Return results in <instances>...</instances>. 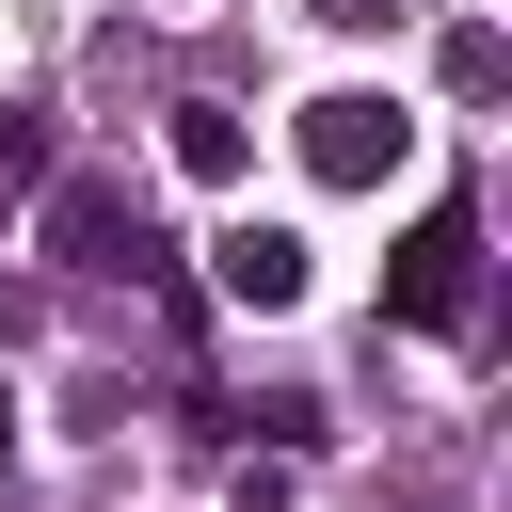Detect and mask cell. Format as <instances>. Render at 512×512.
I'll use <instances>...</instances> for the list:
<instances>
[{"label":"cell","mask_w":512,"mask_h":512,"mask_svg":"<svg viewBox=\"0 0 512 512\" xmlns=\"http://www.w3.org/2000/svg\"><path fill=\"white\" fill-rule=\"evenodd\" d=\"M32 240H48L64 272H144V288H176V256H160V208H144L112 160H48V192H32Z\"/></svg>","instance_id":"obj_1"},{"label":"cell","mask_w":512,"mask_h":512,"mask_svg":"<svg viewBox=\"0 0 512 512\" xmlns=\"http://www.w3.org/2000/svg\"><path fill=\"white\" fill-rule=\"evenodd\" d=\"M384 320H400V336H464V320H480V208H464V192L416 208V240L384 256Z\"/></svg>","instance_id":"obj_2"},{"label":"cell","mask_w":512,"mask_h":512,"mask_svg":"<svg viewBox=\"0 0 512 512\" xmlns=\"http://www.w3.org/2000/svg\"><path fill=\"white\" fill-rule=\"evenodd\" d=\"M400 160H416V112H400V96H320V112H304V176H320V192H368V176H400Z\"/></svg>","instance_id":"obj_3"},{"label":"cell","mask_w":512,"mask_h":512,"mask_svg":"<svg viewBox=\"0 0 512 512\" xmlns=\"http://www.w3.org/2000/svg\"><path fill=\"white\" fill-rule=\"evenodd\" d=\"M208 272H224V304H256V320H288V304H304V288H320V272H304V240H288V224H224V240H208Z\"/></svg>","instance_id":"obj_4"},{"label":"cell","mask_w":512,"mask_h":512,"mask_svg":"<svg viewBox=\"0 0 512 512\" xmlns=\"http://www.w3.org/2000/svg\"><path fill=\"white\" fill-rule=\"evenodd\" d=\"M176 176H208V192H240V176H256V128H240L224 96H176Z\"/></svg>","instance_id":"obj_5"},{"label":"cell","mask_w":512,"mask_h":512,"mask_svg":"<svg viewBox=\"0 0 512 512\" xmlns=\"http://www.w3.org/2000/svg\"><path fill=\"white\" fill-rule=\"evenodd\" d=\"M432 80H448V96L480 112V96L512 80V32H496V16H448V48H432Z\"/></svg>","instance_id":"obj_6"},{"label":"cell","mask_w":512,"mask_h":512,"mask_svg":"<svg viewBox=\"0 0 512 512\" xmlns=\"http://www.w3.org/2000/svg\"><path fill=\"white\" fill-rule=\"evenodd\" d=\"M0 192H48V112H0Z\"/></svg>","instance_id":"obj_7"},{"label":"cell","mask_w":512,"mask_h":512,"mask_svg":"<svg viewBox=\"0 0 512 512\" xmlns=\"http://www.w3.org/2000/svg\"><path fill=\"white\" fill-rule=\"evenodd\" d=\"M320 32H384V16H416V0H304Z\"/></svg>","instance_id":"obj_8"}]
</instances>
